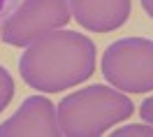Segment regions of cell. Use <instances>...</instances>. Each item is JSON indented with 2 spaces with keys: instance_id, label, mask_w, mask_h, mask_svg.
<instances>
[{
  "instance_id": "1",
  "label": "cell",
  "mask_w": 153,
  "mask_h": 137,
  "mask_svg": "<svg viewBox=\"0 0 153 137\" xmlns=\"http://www.w3.org/2000/svg\"><path fill=\"white\" fill-rule=\"evenodd\" d=\"M95 42L76 30H51L21 54V79L35 91L58 93L95 72Z\"/></svg>"
},
{
  "instance_id": "2",
  "label": "cell",
  "mask_w": 153,
  "mask_h": 137,
  "mask_svg": "<svg viewBox=\"0 0 153 137\" xmlns=\"http://www.w3.org/2000/svg\"><path fill=\"white\" fill-rule=\"evenodd\" d=\"M134 112L132 100L102 84L79 88L58 102V126L67 137H97Z\"/></svg>"
},
{
  "instance_id": "3",
  "label": "cell",
  "mask_w": 153,
  "mask_h": 137,
  "mask_svg": "<svg viewBox=\"0 0 153 137\" xmlns=\"http://www.w3.org/2000/svg\"><path fill=\"white\" fill-rule=\"evenodd\" d=\"M102 74L111 86L123 93L153 91V39H116L102 56Z\"/></svg>"
},
{
  "instance_id": "4",
  "label": "cell",
  "mask_w": 153,
  "mask_h": 137,
  "mask_svg": "<svg viewBox=\"0 0 153 137\" xmlns=\"http://www.w3.org/2000/svg\"><path fill=\"white\" fill-rule=\"evenodd\" d=\"M70 16L67 0H19L0 23V37L10 47H28L42 35L63 28Z\"/></svg>"
},
{
  "instance_id": "5",
  "label": "cell",
  "mask_w": 153,
  "mask_h": 137,
  "mask_svg": "<svg viewBox=\"0 0 153 137\" xmlns=\"http://www.w3.org/2000/svg\"><path fill=\"white\" fill-rule=\"evenodd\" d=\"M58 114L53 102L44 95H30L21 102V107L14 112L2 126L0 137H58Z\"/></svg>"
},
{
  "instance_id": "6",
  "label": "cell",
  "mask_w": 153,
  "mask_h": 137,
  "mask_svg": "<svg viewBox=\"0 0 153 137\" xmlns=\"http://www.w3.org/2000/svg\"><path fill=\"white\" fill-rule=\"evenodd\" d=\"M76 23L93 33H111L121 28L128 16L132 0H67Z\"/></svg>"
},
{
  "instance_id": "7",
  "label": "cell",
  "mask_w": 153,
  "mask_h": 137,
  "mask_svg": "<svg viewBox=\"0 0 153 137\" xmlns=\"http://www.w3.org/2000/svg\"><path fill=\"white\" fill-rule=\"evenodd\" d=\"M12 98H14V79L0 65V112L12 102Z\"/></svg>"
},
{
  "instance_id": "8",
  "label": "cell",
  "mask_w": 153,
  "mask_h": 137,
  "mask_svg": "<svg viewBox=\"0 0 153 137\" xmlns=\"http://www.w3.org/2000/svg\"><path fill=\"white\" fill-rule=\"evenodd\" d=\"M111 135H114V137H130V135L153 137V126H151V123H149V126H123V128H118V130H114Z\"/></svg>"
},
{
  "instance_id": "9",
  "label": "cell",
  "mask_w": 153,
  "mask_h": 137,
  "mask_svg": "<svg viewBox=\"0 0 153 137\" xmlns=\"http://www.w3.org/2000/svg\"><path fill=\"white\" fill-rule=\"evenodd\" d=\"M139 116H142L146 123H151V126H153V95H151V98H146L142 105H139Z\"/></svg>"
},
{
  "instance_id": "10",
  "label": "cell",
  "mask_w": 153,
  "mask_h": 137,
  "mask_svg": "<svg viewBox=\"0 0 153 137\" xmlns=\"http://www.w3.org/2000/svg\"><path fill=\"white\" fill-rule=\"evenodd\" d=\"M14 2H16V0H0V23H2V19L7 16V12L14 7Z\"/></svg>"
},
{
  "instance_id": "11",
  "label": "cell",
  "mask_w": 153,
  "mask_h": 137,
  "mask_svg": "<svg viewBox=\"0 0 153 137\" xmlns=\"http://www.w3.org/2000/svg\"><path fill=\"white\" fill-rule=\"evenodd\" d=\"M139 2H142L144 12H146V14H149V16L153 19V0H139Z\"/></svg>"
}]
</instances>
